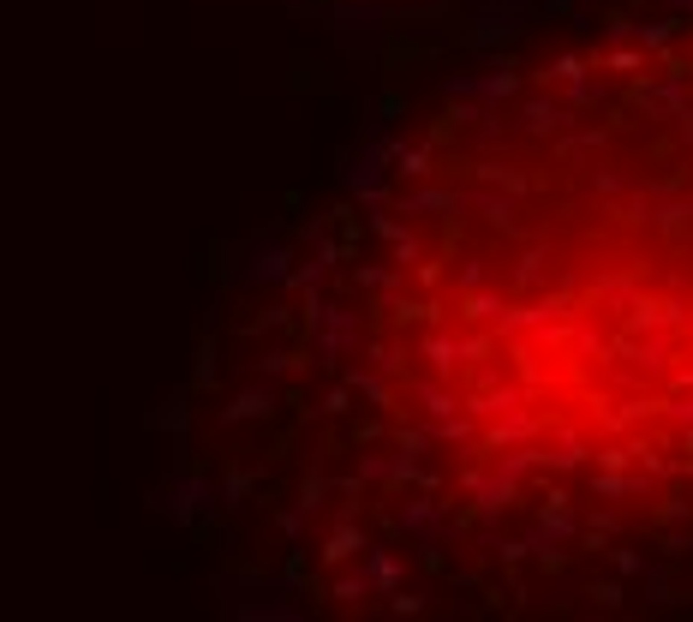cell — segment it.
<instances>
[{"instance_id": "3957f363", "label": "cell", "mask_w": 693, "mask_h": 622, "mask_svg": "<svg viewBox=\"0 0 693 622\" xmlns=\"http://www.w3.org/2000/svg\"><path fill=\"white\" fill-rule=\"evenodd\" d=\"M526 120H532L538 132H550V126H562V108H550V102H532V108H526Z\"/></svg>"}, {"instance_id": "7a4b0ae2", "label": "cell", "mask_w": 693, "mask_h": 622, "mask_svg": "<svg viewBox=\"0 0 693 622\" xmlns=\"http://www.w3.org/2000/svg\"><path fill=\"white\" fill-rule=\"evenodd\" d=\"M258 413H269V389H252V395H239V407L227 413V419H258Z\"/></svg>"}, {"instance_id": "6da1fadb", "label": "cell", "mask_w": 693, "mask_h": 622, "mask_svg": "<svg viewBox=\"0 0 693 622\" xmlns=\"http://www.w3.org/2000/svg\"><path fill=\"white\" fill-rule=\"evenodd\" d=\"M245 276H252V281H281V276H287V252H281V245H269V252H263Z\"/></svg>"}]
</instances>
